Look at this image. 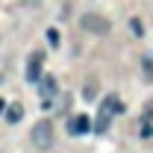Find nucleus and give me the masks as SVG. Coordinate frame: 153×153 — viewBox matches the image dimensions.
I'll return each instance as SVG.
<instances>
[{
	"mask_svg": "<svg viewBox=\"0 0 153 153\" xmlns=\"http://www.w3.org/2000/svg\"><path fill=\"white\" fill-rule=\"evenodd\" d=\"M38 85H41V97H44V100H50V97L56 94V79H53V76H41Z\"/></svg>",
	"mask_w": 153,
	"mask_h": 153,
	"instance_id": "423d86ee",
	"label": "nucleus"
},
{
	"mask_svg": "<svg viewBox=\"0 0 153 153\" xmlns=\"http://www.w3.org/2000/svg\"><path fill=\"white\" fill-rule=\"evenodd\" d=\"M121 109H124V106H121L118 94H106L103 97V100H100V112H97V133H106V130H109V121H112Z\"/></svg>",
	"mask_w": 153,
	"mask_h": 153,
	"instance_id": "f257e3e1",
	"label": "nucleus"
},
{
	"mask_svg": "<svg viewBox=\"0 0 153 153\" xmlns=\"http://www.w3.org/2000/svg\"><path fill=\"white\" fill-rule=\"evenodd\" d=\"M21 118H24V106H21V103H12V106L6 109V121H9V124H18Z\"/></svg>",
	"mask_w": 153,
	"mask_h": 153,
	"instance_id": "0eeeda50",
	"label": "nucleus"
},
{
	"mask_svg": "<svg viewBox=\"0 0 153 153\" xmlns=\"http://www.w3.org/2000/svg\"><path fill=\"white\" fill-rule=\"evenodd\" d=\"M3 109H6V103H3V100H0V115H3Z\"/></svg>",
	"mask_w": 153,
	"mask_h": 153,
	"instance_id": "ddd939ff",
	"label": "nucleus"
},
{
	"mask_svg": "<svg viewBox=\"0 0 153 153\" xmlns=\"http://www.w3.org/2000/svg\"><path fill=\"white\" fill-rule=\"evenodd\" d=\"M144 76L153 79V62H150V59H144Z\"/></svg>",
	"mask_w": 153,
	"mask_h": 153,
	"instance_id": "9d476101",
	"label": "nucleus"
},
{
	"mask_svg": "<svg viewBox=\"0 0 153 153\" xmlns=\"http://www.w3.org/2000/svg\"><path fill=\"white\" fill-rule=\"evenodd\" d=\"M82 97H85V100H94V97H97V85H94V82H85V91H82Z\"/></svg>",
	"mask_w": 153,
	"mask_h": 153,
	"instance_id": "6e6552de",
	"label": "nucleus"
},
{
	"mask_svg": "<svg viewBox=\"0 0 153 153\" xmlns=\"http://www.w3.org/2000/svg\"><path fill=\"white\" fill-rule=\"evenodd\" d=\"M47 41H50L53 47H56V44H59V33H56V30H47Z\"/></svg>",
	"mask_w": 153,
	"mask_h": 153,
	"instance_id": "1a4fd4ad",
	"label": "nucleus"
},
{
	"mask_svg": "<svg viewBox=\"0 0 153 153\" xmlns=\"http://www.w3.org/2000/svg\"><path fill=\"white\" fill-rule=\"evenodd\" d=\"M141 135H144V138H150V135H153V127H150V124H144V130H141Z\"/></svg>",
	"mask_w": 153,
	"mask_h": 153,
	"instance_id": "f8f14e48",
	"label": "nucleus"
},
{
	"mask_svg": "<svg viewBox=\"0 0 153 153\" xmlns=\"http://www.w3.org/2000/svg\"><path fill=\"white\" fill-rule=\"evenodd\" d=\"M130 27H133L135 36H141V24H138V18H133V24H130Z\"/></svg>",
	"mask_w": 153,
	"mask_h": 153,
	"instance_id": "9b49d317",
	"label": "nucleus"
},
{
	"mask_svg": "<svg viewBox=\"0 0 153 153\" xmlns=\"http://www.w3.org/2000/svg\"><path fill=\"white\" fill-rule=\"evenodd\" d=\"M41 53H33V56H30V62H27V79H30V82H38V79H41Z\"/></svg>",
	"mask_w": 153,
	"mask_h": 153,
	"instance_id": "39448f33",
	"label": "nucleus"
},
{
	"mask_svg": "<svg viewBox=\"0 0 153 153\" xmlns=\"http://www.w3.org/2000/svg\"><path fill=\"white\" fill-rule=\"evenodd\" d=\"M79 24H82V30L97 33V36H106V33H109V21L103 18V15H91V12H88V15H82Z\"/></svg>",
	"mask_w": 153,
	"mask_h": 153,
	"instance_id": "7ed1b4c3",
	"label": "nucleus"
},
{
	"mask_svg": "<svg viewBox=\"0 0 153 153\" xmlns=\"http://www.w3.org/2000/svg\"><path fill=\"white\" fill-rule=\"evenodd\" d=\"M88 130H91L88 115H74V118L68 121V133H71V135H85Z\"/></svg>",
	"mask_w": 153,
	"mask_h": 153,
	"instance_id": "20e7f679",
	"label": "nucleus"
},
{
	"mask_svg": "<svg viewBox=\"0 0 153 153\" xmlns=\"http://www.w3.org/2000/svg\"><path fill=\"white\" fill-rule=\"evenodd\" d=\"M30 138H33V144L38 150H50L53 147V124L50 121H38L33 127V133H30Z\"/></svg>",
	"mask_w": 153,
	"mask_h": 153,
	"instance_id": "f03ea898",
	"label": "nucleus"
}]
</instances>
